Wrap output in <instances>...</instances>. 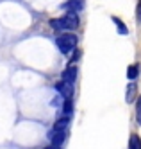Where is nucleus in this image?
Returning <instances> with one entry per match:
<instances>
[{"label": "nucleus", "instance_id": "nucleus-7", "mask_svg": "<svg viewBox=\"0 0 141 149\" xmlns=\"http://www.w3.org/2000/svg\"><path fill=\"white\" fill-rule=\"evenodd\" d=\"M66 9H70V11H82L84 9V0H70L66 4Z\"/></svg>", "mask_w": 141, "mask_h": 149}, {"label": "nucleus", "instance_id": "nucleus-14", "mask_svg": "<svg viewBox=\"0 0 141 149\" xmlns=\"http://www.w3.org/2000/svg\"><path fill=\"white\" fill-rule=\"evenodd\" d=\"M136 119H138V124L141 126V95L138 97V104H136Z\"/></svg>", "mask_w": 141, "mask_h": 149}, {"label": "nucleus", "instance_id": "nucleus-12", "mask_svg": "<svg viewBox=\"0 0 141 149\" xmlns=\"http://www.w3.org/2000/svg\"><path fill=\"white\" fill-rule=\"evenodd\" d=\"M113 20H114V24H116V27H118V33H120V34H127V33H129V31H127V27H125V25L120 22V18H116V16H114Z\"/></svg>", "mask_w": 141, "mask_h": 149}, {"label": "nucleus", "instance_id": "nucleus-4", "mask_svg": "<svg viewBox=\"0 0 141 149\" xmlns=\"http://www.w3.org/2000/svg\"><path fill=\"white\" fill-rule=\"evenodd\" d=\"M63 81H66V83H73L75 79H77V67H75V65H70L68 68H64L63 70Z\"/></svg>", "mask_w": 141, "mask_h": 149}, {"label": "nucleus", "instance_id": "nucleus-15", "mask_svg": "<svg viewBox=\"0 0 141 149\" xmlns=\"http://www.w3.org/2000/svg\"><path fill=\"white\" fill-rule=\"evenodd\" d=\"M80 52H82V50H79L77 47H75V49H73V56H72V61H77V59L80 58Z\"/></svg>", "mask_w": 141, "mask_h": 149}, {"label": "nucleus", "instance_id": "nucleus-5", "mask_svg": "<svg viewBox=\"0 0 141 149\" xmlns=\"http://www.w3.org/2000/svg\"><path fill=\"white\" fill-rule=\"evenodd\" d=\"M64 138H66V131H50V140L54 146H61L64 142Z\"/></svg>", "mask_w": 141, "mask_h": 149}, {"label": "nucleus", "instance_id": "nucleus-10", "mask_svg": "<svg viewBox=\"0 0 141 149\" xmlns=\"http://www.w3.org/2000/svg\"><path fill=\"white\" fill-rule=\"evenodd\" d=\"M138 74H139V65H131V67H129V70H127V77L132 81V79L138 77Z\"/></svg>", "mask_w": 141, "mask_h": 149}, {"label": "nucleus", "instance_id": "nucleus-11", "mask_svg": "<svg viewBox=\"0 0 141 149\" xmlns=\"http://www.w3.org/2000/svg\"><path fill=\"white\" fill-rule=\"evenodd\" d=\"M50 27L52 29H56V31H63V22H61V18H52L50 20Z\"/></svg>", "mask_w": 141, "mask_h": 149}, {"label": "nucleus", "instance_id": "nucleus-13", "mask_svg": "<svg viewBox=\"0 0 141 149\" xmlns=\"http://www.w3.org/2000/svg\"><path fill=\"white\" fill-rule=\"evenodd\" d=\"M63 110H64V115H72V111H73V104H72V101L70 99H66V102L63 104Z\"/></svg>", "mask_w": 141, "mask_h": 149}, {"label": "nucleus", "instance_id": "nucleus-2", "mask_svg": "<svg viewBox=\"0 0 141 149\" xmlns=\"http://www.w3.org/2000/svg\"><path fill=\"white\" fill-rule=\"evenodd\" d=\"M61 22H63L64 29H77L79 27V16H77L75 11H68L66 15L61 18Z\"/></svg>", "mask_w": 141, "mask_h": 149}, {"label": "nucleus", "instance_id": "nucleus-9", "mask_svg": "<svg viewBox=\"0 0 141 149\" xmlns=\"http://www.w3.org/2000/svg\"><path fill=\"white\" fill-rule=\"evenodd\" d=\"M129 149H141V140L138 135H131V140H129Z\"/></svg>", "mask_w": 141, "mask_h": 149}, {"label": "nucleus", "instance_id": "nucleus-1", "mask_svg": "<svg viewBox=\"0 0 141 149\" xmlns=\"http://www.w3.org/2000/svg\"><path fill=\"white\" fill-rule=\"evenodd\" d=\"M77 41H79V38L75 34H61L57 38V47L63 54H68V52H72L77 47Z\"/></svg>", "mask_w": 141, "mask_h": 149}, {"label": "nucleus", "instance_id": "nucleus-3", "mask_svg": "<svg viewBox=\"0 0 141 149\" xmlns=\"http://www.w3.org/2000/svg\"><path fill=\"white\" fill-rule=\"evenodd\" d=\"M56 90L63 95V97H66V99H70L72 95H73V88H72V84H70V83H66V81H59V83L56 84Z\"/></svg>", "mask_w": 141, "mask_h": 149}, {"label": "nucleus", "instance_id": "nucleus-8", "mask_svg": "<svg viewBox=\"0 0 141 149\" xmlns=\"http://www.w3.org/2000/svg\"><path fill=\"white\" fill-rule=\"evenodd\" d=\"M68 130V119H59L54 124V131H66Z\"/></svg>", "mask_w": 141, "mask_h": 149}, {"label": "nucleus", "instance_id": "nucleus-16", "mask_svg": "<svg viewBox=\"0 0 141 149\" xmlns=\"http://www.w3.org/2000/svg\"><path fill=\"white\" fill-rule=\"evenodd\" d=\"M45 149H57V146H50V147H45Z\"/></svg>", "mask_w": 141, "mask_h": 149}, {"label": "nucleus", "instance_id": "nucleus-6", "mask_svg": "<svg viewBox=\"0 0 141 149\" xmlns=\"http://www.w3.org/2000/svg\"><path fill=\"white\" fill-rule=\"evenodd\" d=\"M136 95H138V86H136V83H131L127 86V93H125V101L127 102H132L136 99Z\"/></svg>", "mask_w": 141, "mask_h": 149}]
</instances>
